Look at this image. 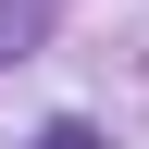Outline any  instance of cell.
Instances as JSON below:
<instances>
[{
  "label": "cell",
  "instance_id": "obj_1",
  "mask_svg": "<svg viewBox=\"0 0 149 149\" xmlns=\"http://www.w3.org/2000/svg\"><path fill=\"white\" fill-rule=\"evenodd\" d=\"M37 149H100V124H37Z\"/></svg>",
  "mask_w": 149,
  "mask_h": 149
}]
</instances>
